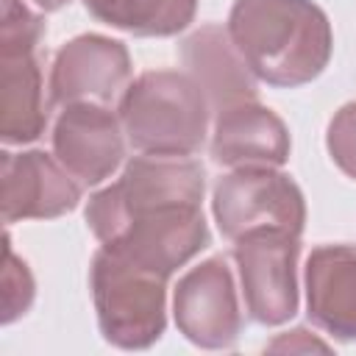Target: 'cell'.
<instances>
[{
    "label": "cell",
    "mask_w": 356,
    "mask_h": 356,
    "mask_svg": "<svg viewBox=\"0 0 356 356\" xmlns=\"http://www.w3.org/2000/svg\"><path fill=\"white\" fill-rule=\"evenodd\" d=\"M200 195L203 170L195 161L136 159L114 186L92 197L86 220L108 253L170 275L209 242Z\"/></svg>",
    "instance_id": "1"
},
{
    "label": "cell",
    "mask_w": 356,
    "mask_h": 356,
    "mask_svg": "<svg viewBox=\"0 0 356 356\" xmlns=\"http://www.w3.org/2000/svg\"><path fill=\"white\" fill-rule=\"evenodd\" d=\"M231 39L242 61L278 86L314 78L331 50L325 17L306 0H239L231 11Z\"/></svg>",
    "instance_id": "2"
},
{
    "label": "cell",
    "mask_w": 356,
    "mask_h": 356,
    "mask_svg": "<svg viewBox=\"0 0 356 356\" xmlns=\"http://www.w3.org/2000/svg\"><path fill=\"white\" fill-rule=\"evenodd\" d=\"M122 122L134 147L189 156L203 139V92L186 75L147 72L122 97Z\"/></svg>",
    "instance_id": "3"
},
{
    "label": "cell",
    "mask_w": 356,
    "mask_h": 356,
    "mask_svg": "<svg viewBox=\"0 0 356 356\" xmlns=\"http://www.w3.org/2000/svg\"><path fill=\"white\" fill-rule=\"evenodd\" d=\"M164 278L106 248L97 253L92 281L106 339L122 348H142L159 339L164 328Z\"/></svg>",
    "instance_id": "4"
},
{
    "label": "cell",
    "mask_w": 356,
    "mask_h": 356,
    "mask_svg": "<svg viewBox=\"0 0 356 356\" xmlns=\"http://www.w3.org/2000/svg\"><path fill=\"white\" fill-rule=\"evenodd\" d=\"M42 39V19L22 3L6 0L3 8V78H0V111L3 139L28 142L44 128L47 111L42 103V72L33 58Z\"/></svg>",
    "instance_id": "5"
},
{
    "label": "cell",
    "mask_w": 356,
    "mask_h": 356,
    "mask_svg": "<svg viewBox=\"0 0 356 356\" xmlns=\"http://www.w3.org/2000/svg\"><path fill=\"white\" fill-rule=\"evenodd\" d=\"M214 211L220 231L231 239L259 228L300 234L303 222V203L295 184L270 170H242L220 181L214 192Z\"/></svg>",
    "instance_id": "6"
},
{
    "label": "cell",
    "mask_w": 356,
    "mask_h": 356,
    "mask_svg": "<svg viewBox=\"0 0 356 356\" xmlns=\"http://www.w3.org/2000/svg\"><path fill=\"white\" fill-rule=\"evenodd\" d=\"M245 284V303L259 323H281L295 314L298 234L259 228L239 236L234 250Z\"/></svg>",
    "instance_id": "7"
},
{
    "label": "cell",
    "mask_w": 356,
    "mask_h": 356,
    "mask_svg": "<svg viewBox=\"0 0 356 356\" xmlns=\"http://www.w3.org/2000/svg\"><path fill=\"white\" fill-rule=\"evenodd\" d=\"M178 325L192 342L200 345H228L239 331L236 298L231 286V273L222 259H211L192 270L175 295Z\"/></svg>",
    "instance_id": "8"
},
{
    "label": "cell",
    "mask_w": 356,
    "mask_h": 356,
    "mask_svg": "<svg viewBox=\"0 0 356 356\" xmlns=\"http://www.w3.org/2000/svg\"><path fill=\"white\" fill-rule=\"evenodd\" d=\"M53 145L64 170L83 184L103 181L122 156L117 122L103 106H70L56 125Z\"/></svg>",
    "instance_id": "9"
},
{
    "label": "cell",
    "mask_w": 356,
    "mask_h": 356,
    "mask_svg": "<svg viewBox=\"0 0 356 356\" xmlns=\"http://www.w3.org/2000/svg\"><path fill=\"white\" fill-rule=\"evenodd\" d=\"M78 186L67 170L44 153H6L3 159V217H53L72 209Z\"/></svg>",
    "instance_id": "10"
},
{
    "label": "cell",
    "mask_w": 356,
    "mask_h": 356,
    "mask_svg": "<svg viewBox=\"0 0 356 356\" xmlns=\"http://www.w3.org/2000/svg\"><path fill=\"white\" fill-rule=\"evenodd\" d=\"M128 75V56L117 42L100 36H81L70 42L53 70V97L100 100L106 103Z\"/></svg>",
    "instance_id": "11"
},
{
    "label": "cell",
    "mask_w": 356,
    "mask_h": 356,
    "mask_svg": "<svg viewBox=\"0 0 356 356\" xmlns=\"http://www.w3.org/2000/svg\"><path fill=\"white\" fill-rule=\"evenodd\" d=\"M309 317L325 331L353 339L356 337V250L320 248L306 267Z\"/></svg>",
    "instance_id": "12"
},
{
    "label": "cell",
    "mask_w": 356,
    "mask_h": 356,
    "mask_svg": "<svg viewBox=\"0 0 356 356\" xmlns=\"http://www.w3.org/2000/svg\"><path fill=\"white\" fill-rule=\"evenodd\" d=\"M214 159L220 164H281L286 159L284 125L253 100L220 111Z\"/></svg>",
    "instance_id": "13"
},
{
    "label": "cell",
    "mask_w": 356,
    "mask_h": 356,
    "mask_svg": "<svg viewBox=\"0 0 356 356\" xmlns=\"http://www.w3.org/2000/svg\"><path fill=\"white\" fill-rule=\"evenodd\" d=\"M86 8L134 33H175L192 19L195 0H86Z\"/></svg>",
    "instance_id": "14"
},
{
    "label": "cell",
    "mask_w": 356,
    "mask_h": 356,
    "mask_svg": "<svg viewBox=\"0 0 356 356\" xmlns=\"http://www.w3.org/2000/svg\"><path fill=\"white\" fill-rule=\"evenodd\" d=\"M331 153L339 161V167L350 175H356V106H348L337 114L331 122V136H328Z\"/></svg>",
    "instance_id": "15"
},
{
    "label": "cell",
    "mask_w": 356,
    "mask_h": 356,
    "mask_svg": "<svg viewBox=\"0 0 356 356\" xmlns=\"http://www.w3.org/2000/svg\"><path fill=\"white\" fill-rule=\"evenodd\" d=\"M42 8H58V6H64L67 0H36Z\"/></svg>",
    "instance_id": "16"
}]
</instances>
